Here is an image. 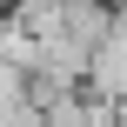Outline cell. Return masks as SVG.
Masks as SVG:
<instances>
[{
  "label": "cell",
  "instance_id": "cell-1",
  "mask_svg": "<svg viewBox=\"0 0 127 127\" xmlns=\"http://www.w3.org/2000/svg\"><path fill=\"white\" fill-rule=\"evenodd\" d=\"M20 94H27V74H20L13 60H0V107H7V100H20Z\"/></svg>",
  "mask_w": 127,
  "mask_h": 127
}]
</instances>
